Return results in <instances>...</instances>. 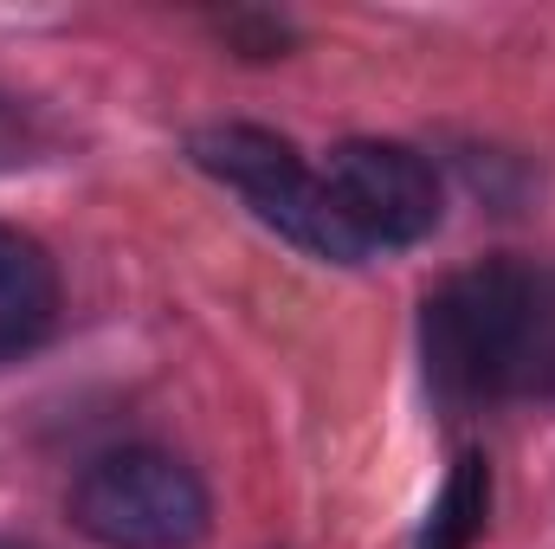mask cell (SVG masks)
<instances>
[{"instance_id":"obj_5","label":"cell","mask_w":555,"mask_h":549,"mask_svg":"<svg viewBox=\"0 0 555 549\" xmlns=\"http://www.w3.org/2000/svg\"><path fill=\"white\" fill-rule=\"evenodd\" d=\"M59 323V272L46 246L20 227H0V356L33 349Z\"/></svg>"},{"instance_id":"obj_6","label":"cell","mask_w":555,"mask_h":549,"mask_svg":"<svg viewBox=\"0 0 555 549\" xmlns=\"http://www.w3.org/2000/svg\"><path fill=\"white\" fill-rule=\"evenodd\" d=\"M504 395H555V266H524Z\"/></svg>"},{"instance_id":"obj_4","label":"cell","mask_w":555,"mask_h":549,"mask_svg":"<svg viewBox=\"0 0 555 549\" xmlns=\"http://www.w3.org/2000/svg\"><path fill=\"white\" fill-rule=\"evenodd\" d=\"M323 188L369 253L375 246H420L439 227V175L408 142L356 137L330 149Z\"/></svg>"},{"instance_id":"obj_3","label":"cell","mask_w":555,"mask_h":549,"mask_svg":"<svg viewBox=\"0 0 555 549\" xmlns=\"http://www.w3.org/2000/svg\"><path fill=\"white\" fill-rule=\"evenodd\" d=\"M72 524L104 549H188L207 537V491L175 452L117 446L78 472Z\"/></svg>"},{"instance_id":"obj_2","label":"cell","mask_w":555,"mask_h":549,"mask_svg":"<svg viewBox=\"0 0 555 549\" xmlns=\"http://www.w3.org/2000/svg\"><path fill=\"white\" fill-rule=\"evenodd\" d=\"M517 291H524V259H485V266L452 272L426 297L420 356H426V382L446 408L504 401L511 336H517Z\"/></svg>"},{"instance_id":"obj_7","label":"cell","mask_w":555,"mask_h":549,"mask_svg":"<svg viewBox=\"0 0 555 549\" xmlns=\"http://www.w3.org/2000/svg\"><path fill=\"white\" fill-rule=\"evenodd\" d=\"M485 518H491V465H485V452H459L446 491L433 498V511L420 524L414 549H472L485 537Z\"/></svg>"},{"instance_id":"obj_8","label":"cell","mask_w":555,"mask_h":549,"mask_svg":"<svg viewBox=\"0 0 555 549\" xmlns=\"http://www.w3.org/2000/svg\"><path fill=\"white\" fill-rule=\"evenodd\" d=\"M33 155V124L13 98H0V168H20Z\"/></svg>"},{"instance_id":"obj_1","label":"cell","mask_w":555,"mask_h":549,"mask_svg":"<svg viewBox=\"0 0 555 549\" xmlns=\"http://www.w3.org/2000/svg\"><path fill=\"white\" fill-rule=\"evenodd\" d=\"M194 168H207L214 181H227L266 227H278L291 246L330 259V266H362L369 246L349 233V220L336 214L323 175L304 168V155L272 130H253V124H214V130H194L188 142Z\"/></svg>"},{"instance_id":"obj_9","label":"cell","mask_w":555,"mask_h":549,"mask_svg":"<svg viewBox=\"0 0 555 549\" xmlns=\"http://www.w3.org/2000/svg\"><path fill=\"white\" fill-rule=\"evenodd\" d=\"M0 549H20V544H0Z\"/></svg>"}]
</instances>
